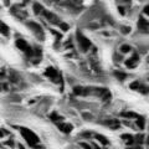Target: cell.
Returning <instances> with one entry per match:
<instances>
[{
  "instance_id": "obj_8",
  "label": "cell",
  "mask_w": 149,
  "mask_h": 149,
  "mask_svg": "<svg viewBox=\"0 0 149 149\" xmlns=\"http://www.w3.org/2000/svg\"><path fill=\"white\" fill-rule=\"evenodd\" d=\"M103 125H106V127H108V128H111V129H118V128L120 127V123H119L118 119L112 118V119H106V120H103Z\"/></svg>"
},
{
  "instance_id": "obj_19",
  "label": "cell",
  "mask_w": 149,
  "mask_h": 149,
  "mask_svg": "<svg viewBox=\"0 0 149 149\" xmlns=\"http://www.w3.org/2000/svg\"><path fill=\"white\" fill-rule=\"evenodd\" d=\"M113 58H114L117 62H120V61H123V60H124V56H123V55H120V54H114Z\"/></svg>"
},
{
  "instance_id": "obj_16",
  "label": "cell",
  "mask_w": 149,
  "mask_h": 149,
  "mask_svg": "<svg viewBox=\"0 0 149 149\" xmlns=\"http://www.w3.org/2000/svg\"><path fill=\"white\" fill-rule=\"evenodd\" d=\"M0 32L4 35H8V32H9V29H8V26L4 24V22L0 21Z\"/></svg>"
},
{
  "instance_id": "obj_15",
  "label": "cell",
  "mask_w": 149,
  "mask_h": 149,
  "mask_svg": "<svg viewBox=\"0 0 149 149\" xmlns=\"http://www.w3.org/2000/svg\"><path fill=\"white\" fill-rule=\"evenodd\" d=\"M42 11H44V8L41 6L39 3L34 4V13L36 14V15H40V14H42Z\"/></svg>"
},
{
  "instance_id": "obj_13",
  "label": "cell",
  "mask_w": 149,
  "mask_h": 149,
  "mask_svg": "<svg viewBox=\"0 0 149 149\" xmlns=\"http://www.w3.org/2000/svg\"><path fill=\"white\" fill-rule=\"evenodd\" d=\"M113 74H114V77H116V78H118L120 82L125 81V80H127V77H128V74L125 73V72H123V71H114Z\"/></svg>"
},
{
  "instance_id": "obj_22",
  "label": "cell",
  "mask_w": 149,
  "mask_h": 149,
  "mask_svg": "<svg viewBox=\"0 0 149 149\" xmlns=\"http://www.w3.org/2000/svg\"><path fill=\"white\" fill-rule=\"evenodd\" d=\"M93 136H95V134H92L91 132H88V130H86V132L82 133V137H83V138H92Z\"/></svg>"
},
{
  "instance_id": "obj_12",
  "label": "cell",
  "mask_w": 149,
  "mask_h": 149,
  "mask_svg": "<svg viewBox=\"0 0 149 149\" xmlns=\"http://www.w3.org/2000/svg\"><path fill=\"white\" fill-rule=\"evenodd\" d=\"M133 49H132V46L128 45V44H123V45H120V47H119V54L120 55H128L129 52H132Z\"/></svg>"
},
{
  "instance_id": "obj_24",
  "label": "cell",
  "mask_w": 149,
  "mask_h": 149,
  "mask_svg": "<svg viewBox=\"0 0 149 149\" xmlns=\"http://www.w3.org/2000/svg\"><path fill=\"white\" fill-rule=\"evenodd\" d=\"M144 14H146V15H148V17H149V5H147L146 8H144Z\"/></svg>"
},
{
  "instance_id": "obj_10",
  "label": "cell",
  "mask_w": 149,
  "mask_h": 149,
  "mask_svg": "<svg viewBox=\"0 0 149 149\" xmlns=\"http://www.w3.org/2000/svg\"><path fill=\"white\" fill-rule=\"evenodd\" d=\"M93 138H95L96 141H98L101 146H103V147H108L109 146V141L104 136H102V134H100V133H95Z\"/></svg>"
},
{
  "instance_id": "obj_9",
  "label": "cell",
  "mask_w": 149,
  "mask_h": 149,
  "mask_svg": "<svg viewBox=\"0 0 149 149\" xmlns=\"http://www.w3.org/2000/svg\"><path fill=\"white\" fill-rule=\"evenodd\" d=\"M120 138H122V141L124 142V144L128 147H133L134 146V136L133 134H129V133H124L120 136Z\"/></svg>"
},
{
  "instance_id": "obj_20",
  "label": "cell",
  "mask_w": 149,
  "mask_h": 149,
  "mask_svg": "<svg viewBox=\"0 0 149 149\" xmlns=\"http://www.w3.org/2000/svg\"><path fill=\"white\" fill-rule=\"evenodd\" d=\"M118 11H119V14L122 16H124L125 15V13H127V10H125V6L124 5H118Z\"/></svg>"
},
{
  "instance_id": "obj_14",
  "label": "cell",
  "mask_w": 149,
  "mask_h": 149,
  "mask_svg": "<svg viewBox=\"0 0 149 149\" xmlns=\"http://www.w3.org/2000/svg\"><path fill=\"white\" fill-rule=\"evenodd\" d=\"M141 86H142V83L139 81H133V82H130L129 88H130V90H133V91H139Z\"/></svg>"
},
{
  "instance_id": "obj_11",
  "label": "cell",
  "mask_w": 149,
  "mask_h": 149,
  "mask_svg": "<svg viewBox=\"0 0 149 149\" xmlns=\"http://www.w3.org/2000/svg\"><path fill=\"white\" fill-rule=\"evenodd\" d=\"M58 128L61 129L65 134H70L73 129V125L70 123H58Z\"/></svg>"
},
{
  "instance_id": "obj_21",
  "label": "cell",
  "mask_w": 149,
  "mask_h": 149,
  "mask_svg": "<svg viewBox=\"0 0 149 149\" xmlns=\"http://www.w3.org/2000/svg\"><path fill=\"white\" fill-rule=\"evenodd\" d=\"M80 146H81L83 149H92V146H91V144H88V143H86V142H81V143H80Z\"/></svg>"
},
{
  "instance_id": "obj_18",
  "label": "cell",
  "mask_w": 149,
  "mask_h": 149,
  "mask_svg": "<svg viewBox=\"0 0 149 149\" xmlns=\"http://www.w3.org/2000/svg\"><path fill=\"white\" fill-rule=\"evenodd\" d=\"M51 119H52L54 120V122H60V120H62L63 119V117H62V116H58L57 113H54L52 116H51Z\"/></svg>"
},
{
  "instance_id": "obj_3",
  "label": "cell",
  "mask_w": 149,
  "mask_h": 149,
  "mask_svg": "<svg viewBox=\"0 0 149 149\" xmlns=\"http://www.w3.org/2000/svg\"><path fill=\"white\" fill-rule=\"evenodd\" d=\"M138 62H139V55L137 52H133L132 55H130V57L124 61V65H125L127 68L132 70V68H136L138 66Z\"/></svg>"
},
{
  "instance_id": "obj_27",
  "label": "cell",
  "mask_w": 149,
  "mask_h": 149,
  "mask_svg": "<svg viewBox=\"0 0 149 149\" xmlns=\"http://www.w3.org/2000/svg\"><path fill=\"white\" fill-rule=\"evenodd\" d=\"M147 61H148V63H149V56H148V58H147Z\"/></svg>"
},
{
  "instance_id": "obj_28",
  "label": "cell",
  "mask_w": 149,
  "mask_h": 149,
  "mask_svg": "<svg viewBox=\"0 0 149 149\" xmlns=\"http://www.w3.org/2000/svg\"><path fill=\"white\" fill-rule=\"evenodd\" d=\"M148 81H149V78H148Z\"/></svg>"
},
{
  "instance_id": "obj_7",
  "label": "cell",
  "mask_w": 149,
  "mask_h": 149,
  "mask_svg": "<svg viewBox=\"0 0 149 149\" xmlns=\"http://www.w3.org/2000/svg\"><path fill=\"white\" fill-rule=\"evenodd\" d=\"M42 15H44V17L46 19V20L51 22V24H60V19H58L57 16H56L55 14L50 13V11H47V10H45V9H44Z\"/></svg>"
},
{
  "instance_id": "obj_26",
  "label": "cell",
  "mask_w": 149,
  "mask_h": 149,
  "mask_svg": "<svg viewBox=\"0 0 149 149\" xmlns=\"http://www.w3.org/2000/svg\"><path fill=\"white\" fill-rule=\"evenodd\" d=\"M146 143H147V144H148V146H149V136H148V137L146 138Z\"/></svg>"
},
{
  "instance_id": "obj_4",
  "label": "cell",
  "mask_w": 149,
  "mask_h": 149,
  "mask_svg": "<svg viewBox=\"0 0 149 149\" xmlns=\"http://www.w3.org/2000/svg\"><path fill=\"white\" fill-rule=\"evenodd\" d=\"M16 46L19 49H20L21 51H24V52L29 56V57H31V56H34V51H32V49L29 46V44L26 42L25 40H21V39H19L16 40Z\"/></svg>"
},
{
  "instance_id": "obj_1",
  "label": "cell",
  "mask_w": 149,
  "mask_h": 149,
  "mask_svg": "<svg viewBox=\"0 0 149 149\" xmlns=\"http://www.w3.org/2000/svg\"><path fill=\"white\" fill-rule=\"evenodd\" d=\"M21 136H22V138L25 139L26 143L29 144L31 148H39V146H40V139H39V137H37L34 132H31L30 129L22 128L21 129Z\"/></svg>"
},
{
  "instance_id": "obj_2",
  "label": "cell",
  "mask_w": 149,
  "mask_h": 149,
  "mask_svg": "<svg viewBox=\"0 0 149 149\" xmlns=\"http://www.w3.org/2000/svg\"><path fill=\"white\" fill-rule=\"evenodd\" d=\"M76 42H77L78 49H80L82 52H87L88 50L92 49V42L85 35H82L81 32H77L76 34Z\"/></svg>"
},
{
  "instance_id": "obj_17",
  "label": "cell",
  "mask_w": 149,
  "mask_h": 149,
  "mask_svg": "<svg viewBox=\"0 0 149 149\" xmlns=\"http://www.w3.org/2000/svg\"><path fill=\"white\" fill-rule=\"evenodd\" d=\"M130 31H132V27H130V26L124 25V26H122V27H120V32H122L123 35H128Z\"/></svg>"
},
{
  "instance_id": "obj_6",
  "label": "cell",
  "mask_w": 149,
  "mask_h": 149,
  "mask_svg": "<svg viewBox=\"0 0 149 149\" xmlns=\"http://www.w3.org/2000/svg\"><path fill=\"white\" fill-rule=\"evenodd\" d=\"M27 26H29V29H31V31L37 36V39H40V40L44 39V30L39 24L30 21V22H27Z\"/></svg>"
},
{
  "instance_id": "obj_5",
  "label": "cell",
  "mask_w": 149,
  "mask_h": 149,
  "mask_svg": "<svg viewBox=\"0 0 149 149\" xmlns=\"http://www.w3.org/2000/svg\"><path fill=\"white\" fill-rule=\"evenodd\" d=\"M137 27H138V30L141 31L142 34H148L149 32V21L143 15H141L139 19H138Z\"/></svg>"
},
{
  "instance_id": "obj_23",
  "label": "cell",
  "mask_w": 149,
  "mask_h": 149,
  "mask_svg": "<svg viewBox=\"0 0 149 149\" xmlns=\"http://www.w3.org/2000/svg\"><path fill=\"white\" fill-rule=\"evenodd\" d=\"M60 25H61V29H62V31H67V30H68V25H67V24H63V22H60Z\"/></svg>"
},
{
  "instance_id": "obj_25",
  "label": "cell",
  "mask_w": 149,
  "mask_h": 149,
  "mask_svg": "<svg viewBox=\"0 0 149 149\" xmlns=\"http://www.w3.org/2000/svg\"><path fill=\"white\" fill-rule=\"evenodd\" d=\"M127 149H143V147H141V146H133V147H128Z\"/></svg>"
}]
</instances>
